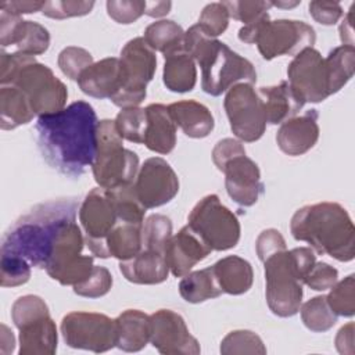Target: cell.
<instances>
[{
  "instance_id": "cell-25",
  "label": "cell",
  "mask_w": 355,
  "mask_h": 355,
  "mask_svg": "<svg viewBox=\"0 0 355 355\" xmlns=\"http://www.w3.org/2000/svg\"><path fill=\"white\" fill-rule=\"evenodd\" d=\"M168 111L183 133L191 139L207 137L215 126L214 115L196 100H182L168 105Z\"/></svg>"
},
{
  "instance_id": "cell-5",
  "label": "cell",
  "mask_w": 355,
  "mask_h": 355,
  "mask_svg": "<svg viewBox=\"0 0 355 355\" xmlns=\"http://www.w3.org/2000/svg\"><path fill=\"white\" fill-rule=\"evenodd\" d=\"M316 262L311 247L283 250L266 258V302L272 313L280 318L294 316L302 304V280Z\"/></svg>"
},
{
  "instance_id": "cell-49",
  "label": "cell",
  "mask_w": 355,
  "mask_h": 355,
  "mask_svg": "<svg viewBox=\"0 0 355 355\" xmlns=\"http://www.w3.org/2000/svg\"><path fill=\"white\" fill-rule=\"evenodd\" d=\"M258 258L263 262L270 255L286 250V240L277 229H265L255 241Z\"/></svg>"
},
{
  "instance_id": "cell-39",
  "label": "cell",
  "mask_w": 355,
  "mask_h": 355,
  "mask_svg": "<svg viewBox=\"0 0 355 355\" xmlns=\"http://www.w3.org/2000/svg\"><path fill=\"white\" fill-rule=\"evenodd\" d=\"M57 62L61 72L67 78L72 80H78L80 73L86 68H89L94 61H93V55L86 49H82L78 46H68L60 51Z\"/></svg>"
},
{
  "instance_id": "cell-41",
  "label": "cell",
  "mask_w": 355,
  "mask_h": 355,
  "mask_svg": "<svg viewBox=\"0 0 355 355\" xmlns=\"http://www.w3.org/2000/svg\"><path fill=\"white\" fill-rule=\"evenodd\" d=\"M49 46H50L49 31L43 25L35 21H26L24 35L18 42V44L15 46L17 51L35 57L47 51Z\"/></svg>"
},
{
  "instance_id": "cell-29",
  "label": "cell",
  "mask_w": 355,
  "mask_h": 355,
  "mask_svg": "<svg viewBox=\"0 0 355 355\" xmlns=\"http://www.w3.org/2000/svg\"><path fill=\"white\" fill-rule=\"evenodd\" d=\"M164 85L173 93L191 92L197 82V68L193 57L182 47L164 54Z\"/></svg>"
},
{
  "instance_id": "cell-51",
  "label": "cell",
  "mask_w": 355,
  "mask_h": 355,
  "mask_svg": "<svg viewBox=\"0 0 355 355\" xmlns=\"http://www.w3.org/2000/svg\"><path fill=\"white\" fill-rule=\"evenodd\" d=\"M240 154H245V148L241 144V141L232 139V137H226V139L219 140L215 144V147L212 150V161H214L215 166L219 171H222L223 165L229 159H232L233 157L240 155Z\"/></svg>"
},
{
  "instance_id": "cell-19",
  "label": "cell",
  "mask_w": 355,
  "mask_h": 355,
  "mask_svg": "<svg viewBox=\"0 0 355 355\" xmlns=\"http://www.w3.org/2000/svg\"><path fill=\"white\" fill-rule=\"evenodd\" d=\"M318 118V111L309 110L304 115L293 116L283 122L276 133L279 148L290 157H298L309 151L319 139Z\"/></svg>"
},
{
  "instance_id": "cell-20",
  "label": "cell",
  "mask_w": 355,
  "mask_h": 355,
  "mask_svg": "<svg viewBox=\"0 0 355 355\" xmlns=\"http://www.w3.org/2000/svg\"><path fill=\"white\" fill-rule=\"evenodd\" d=\"M19 330V355H53L58 333L50 312L29 318L15 326Z\"/></svg>"
},
{
  "instance_id": "cell-15",
  "label": "cell",
  "mask_w": 355,
  "mask_h": 355,
  "mask_svg": "<svg viewBox=\"0 0 355 355\" xmlns=\"http://www.w3.org/2000/svg\"><path fill=\"white\" fill-rule=\"evenodd\" d=\"M133 186L139 201L148 209L172 201L179 191V179L164 158L151 157L139 168Z\"/></svg>"
},
{
  "instance_id": "cell-4",
  "label": "cell",
  "mask_w": 355,
  "mask_h": 355,
  "mask_svg": "<svg viewBox=\"0 0 355 355\" xmlns=\"http://www.w3.org/2000/svg\"><path fill=\"white\" fill-rule=\"evenodd\" d=\"M183 49L201 68V87L211 96H220L236 83H255L251 61L234 53L227 44L208 36L197 24L184 32Z\"/></svg>"
},
{
  "instance_id": "cell-22",
  "label": "cell",
  "mask_w": 355,
  "mask_h": 355,
  "mask_svg": "<svg viewBox=\"0 0 355 355\" xmlns=\"http://www.w3.org/2000/svg\"><path fill=\"white\" fill-rule=\"evenodd\" d=\"M123 277L135 284H159L168 279L169 266L164 252L141 250L136 257L119 261Z\"/></svg>"
},
{
  "instance_id": "cell-7",
  "label": "cell",
  "mask_w": 355,
  "mask_h": 355,
  "mask_svg": "<svg viewBox=\"0 0 355 355\" xmlns=\"http://www.w3.org/2000/svg\"><path fill=\"white\" fill-rule=\"evenodd\" d=\"M98 187L118 189L132 184L139 172V157L123 147V139L112 119H101L97 125V151L92 165Z\"/></svg>"
},
{
  "instance_id": "cell-12",
  "label": "cell",
  "mask_w": 355,
  "mask_h": 355,
  "mask_svg": "<svg viewBox=\"0 0 355 355\" xmlns=\"http://www.w3.org/2000/svg\"><path fill=\"white\" fill-rule=\"evenodd\" d=\"M233 135L240 141L252 143L262 137L266 129V116L261 96L250 83L232 86L223 101Z\"/></svg>"
},
{
  "instance_id": "cell-11",
  "label": "cell",
  "mask_w": 355,
  "mask_h": 355,
  "mask_svg": "<svg viewBox=\"0 0 355 355\" xmlns=\"http://www.w3.org/2000/svg\"><path fill=\"white\" fill-rule=\"evenodd\" d=\"M61 334L67 345L96 354L116 347L115 319L98 312L75 311L61 320Z\"/></svg>"
},
{
  "instance_id": "cell-32",
  "label": "cell",
  "mask_w": 355,
  "mask_h": 355,
  "mask_svg": "<svg viewBox=\"0 0 355 355\" xmlns=\"http://www.w3.org/2000/svg\"><path fill=\"white\" fill-rule=\"evenodd\" d=\"M330 94L340 92L352 78L355 68V49L354 46L334 47L324 58Z\"/></svg>"
},
{
  "instance_id": "cell-30",
  "label": "cell",
  "mask_w": 355,
  "mask_h": 355,
  "mask_svg": "<svg viewBox=\"0 0 355 355\" xmlns=\"http://www.w3.org/2000/svg\"><path fill=\"white\" fill-rule=\"evenodd\" d=\"M35 116L26 94L14 85L0 89V128L11 130L29 123Z\"/></svg>"
},
{
  "instance_id": "cell-16",
  "label": "cell",
  "mask_w": 355,
  "mask_h": 355,
  "mask_svg": "<svg viewBox=\"0 0 355 355\" xmlns=\"http://www.w3.org/2000/svg\"><path fill=\"white\" fill-rule=\"evenodd\" d=\"M150 343L164 355H198L200 344L178 312L158 309L150 315Z\"/></svg>"
},
{
  "instance_id": "cell-53",
  "label": "cell",
  "mask_w": 355,
  "mask_h": 355,
  "mask_svg": "<svg viewBox=\"0 0 355 355\" xmlns=\"http://www.w3.org/2000/svg\"><path fill=\"white\" fill-rule=\"evenodd\" d=\"M336 348L340 354H354V323L349 322L343 326L336 336Z\"/></svg>"
},
{
  "instance_id": "cell-28",
  "label": "cell",
  "mask_w": 355,
  "mask_h": 355,
  "mask_svg": "<svg viewBox=\"0 0 355 355\" xmlns=\"http://www.w3.org/2000/svg\"><path fill=\"white\" fill-rule=\"evenodd\" d=\"M215 277L223 293L240 295L247 293L254 282V270L248 261L237 255H227L212 265Z\"/></svg>"
},
{
  "instance_id": "cell-35",
  "label": "cell",
  "mask_w": 355,
  "mask_h": 355,
  "mask_svg": "<svg viewBox=\"0 0 355 355\" xmlns=\"http://www.w3.org/2000/svg\"><path fill=\"white\" fill-rule=\"evenodd\" d=\"M172 236V222L162 214L150 215L141 226L143 250H153L158 252L165 251V245Z\"/></svg>"
},
{
  "instance_id": "cell-54",
  "label": "cell",
  "mask_w": 355,
  "mask_h": 355,
  "mask_svg": "<svg viewBox=\"0 0 355 355\" xmlns=\"http://www.w3.org/2000/svg\"><path fill=\"white\" fill-rule=\"evenodd\" d=\"M354 7L355 4H352L347 12V15L344 17L338 32H340V39L343 42V46H354Z\"/></svg>"
},
{
  "instance_id": "cell-26",
  "label": "cell",
  "mask_w": 355,
  "mask_h": 355,
  "mask_svg": "<svg viewBox=\"0 0 355 355\" xmlns=\"http://www.w3.org/2000/svg\"><path fill=\"white\" fill-rule=\"evenodd\" d=\"M116 347L125 352H137L150 341V315L139 309H126L115 318Z\"/></svg>"
},
{
  "instance_id": "cell-56",
  "label": "cell",
  "mask_w": 355,
  "mask_h": 355,
  "mask_svg": "<svg viewBox=\"0 0 355 355\" xmlns=\"http://www.w3.org/2000/svg\"><path fill=\"white\" fill-rule=\"evenodd\" d=\"M14 347H15V338L12 331L6 324H1V354L7 355L12 352Z\"/></svg>"
},
{
  "instance_id": "cell-24",
  "label": "cell",
  "mask_w": 355,
  "mask_h": 355,
  "mask_svg": "<svg viewBox=\"0 0 355 355\" xmlns=\"http://www.w3.org/2000/svg\"><path fill=\"white\" fill-rule=\"evenodd\" d=\"M147 128L143 144L158 154H169L176 146V123L168 107L164 104H148L146 107Z\"/></svg>"
},
{
  "instance_id": "cell-18",
  "label": "cell",
  "mask_w": 355,
  "mask_h": 355,
  "mask_svg": "<svg viewBox=\"0 0 355 355\" xmlns=\"http://www.w3.org/2000/svg\"><path fill=\"white\" fill-rule=\"evenodd\" d=\"M211 252L212 250L202 241V239L186 225L176 234L171 236L165 245L164 255L172 275L183 277Z\"/></svg>"
},
{
  "instance_id": "cell-23",
  "label": "cell",
  "mask_w": 355,
  "mask_h": 355,
  "mask_svg": "<svg viewBox=\"0 0 355 355\" xmlns=\"http://www.w3.org/2000/svg\"><path fill=\"white\" fill-rule=\"evenodd\" d=\"M258 94L263 104L266 123L270 125L283 123L295 116L305 104L287 80H282L279 85L273 86H262Z\"/></svg>"
},
{
  "instance_id": "cell-3",
  "label": "cell",
  "mask_w": 355,
  "mask_h": 355,
  "mask_svg": "<svg viewBox=\"0 0 355 355\" xmlns=\"http://www.w3.org/2000/svg\"><path fill=\"white\" fill-rule=\"evenodd\" d=\"M290 232L297 241H305L316 252L340 262H349L355 257V227L338 202L304 205L293 215Z\"/></svg>"
},
{
  "instance_id": "cell-13",
  "label": "cell",
  "mask_w": 355,
  "mask_h": 355,
  "mask_svg": "<svg viewBox=\"0 0 355 355\" xmlns=\"http://www.w3.org/2000/svg\"><path fill=\"white\" fill-rule=\"evenodd\" d=\"M287 76L288 85L304 103H320L331 96L324 58L313 47H306L294 55Z\"/></svg>"
},
{
  "instance_id": "cell-38",
  "label": "cell",
  "mask_w": 355,
  "mask_h": 355,
  "mask_svg": "<svg viewBox=\"0 0 355 355\" xmlns=\"http://www.w3.org/2000/svg\"><path fill=\"white\" fill-rule=\"evenodd\" d=\"M355 279L354 275H348L343 280H337L326 295L327 304L337 316L352 318L355 313Z\"/></svg>"
},
{
  "instance_id": "cell-10",
  "label": "cell",
  "mask_w": 355,
  "mask_h": 355,
  "mask_svg": "<svg viewBox=\"0 0 355 355\" xmlns=\"http://www.w3.org/2000/svg\"><path fill=\"white\" fill-rule=\"evenodd\" d=\"M11 85L26 94L35 115L54 114L65 108L67 86L47 65L37 62L33 55L25 54Z\"/></svg>"
},
{
  "instance_id": "cell-2",
  "label": "cell",
  "mask_w": 355,
  "mask_h": 355,
  "mask_svg": "<svg viewBox=\"0 0 355 355\" xmlns=\"http://www.w3.org/2000/svg\"><path fill=\"white\" fill-rule=\"evenodd\" d=\"M78 211L79 201L73 197L35 205L4 233L0 254H12L31 266L46 269L62 230L76 219Z\"/></svg>"
},
{
  "instance_id": "cell-43",
  "label": "cell",
  "mask_w": 355,
  "mask_h": 355,
  "mask_svg": "<svg viewBox=\"0 0 355 355\" xmlns=\"http://www.w3.org/2000/svg\"><path fill=\"white\" fill-rule=\"evenodd\" d=\"M229 11L223 1L207 4L198 18V26L211 37L222 35L229 25Z\"/></svg>"
},
{
  "instance_id": "cell-1",
  "label": "cell",
  "mask_w": 355,
  "mask_h": 355,
  "mask_svg": "<svg viewBox=\"0 0 355 355\" xmlns=\"http://www.w3.org/2000/svg\"><path fill=\"white\" fill-rule=\"evenodd\" d=\"M97 125L94 108L82 100L39 116L35 129L42 157L60 173L80 178L96 157Z\"/></svg>"
},
{
  "instance_id": "cell-40",
  "label": "cell",
  "mask_w": 355,
  "mask_h": 355,
  "mask_svg": "<svg viewBox=\"0 0 355 355\" xmlns=\"http://www.w3.org/2000/svg\"><path fill=\"white\" fill-rule=\"evenodd\" d=\"M0 283L3 287H17L31 279V265L21 257L0 254Z\"/></svg>"
},
{
  "instance_id": "cell-21",
  "label": "cell",
  "mask_w": 355,
  "mask_h": 355,
  "mask_svg": "<svg viewBox=\"0 0 355 355\" xmlns=\"http://www.w3.org/2000/svg\"><path fill=\"white\" fill-rule=\"evenodd\" d=\"M80 90L94 98H111L121 86L119 58L107 57L93 62L76 80Z\"/></svg>"
},
{
  "instance_id": "cell-37",
  "label": "cell",
  "mask_w": 355,
  "mask_h": 355,
  "mask_svg": "<svg viewBox=\"0 0 355 355\" xmlns=\"http://www.w3.org/2000/svg\"><path fill=\"white\" fill-rule=\"evenodd\" d=\"M220 354H266V347L261 337L251 330H233L220 341Z\"/></svg>"
},
{
  "instance_id": "cell-48",
  "label": "cell",
  "mask_w": 355,
  "mask_h": 355,
  "mask_svg": "<svg viewBox=\"0 0 355 355\" xmlns=\"http://www.w3.org/2000/svg\"><path fill=\"white\" fill-rule=\"evenodd\" d=\"M26 21L21 15L0 11V44L1 47L17 46L25 31Z\"/></svg>"
},
{
  "instance_id": "cell-47",
  "label": "cell",
  "mask_w": 355,
  "mask_h": 355,
  "mask_svg": "<svg viewBox=\"0 0 355 355\" xmlns=\"http://www.w3.org/2000/svg\"><path fill=\"white\" fill-rule=\"evenodd\" d=\"M229 17L237 21H241L244 25L252 22L263 12H268L272 6V1H223Z\"/></svg>"
},
{
  "instance_id": "cell-36",
  "label": "cell",
  "mask_w": 355,
  "mask_h": 355,
  "mask_svg": "<svg viewBox=\"0 0 355 355\" xmlns=\"http://www.w3.org/2000/svg\"><path fill=\"white\" fill-rule=\"evenodd\" d=\"M114 122L122 139H126L128 141L139 143V144L144 141V135L147 128L146 108H140V107L122 108L118 112Z\"/></svg>"
},
{
  "instance_id": "cell-8",
  "label": "cell",
  "mask_w": 355,
  "mask_h": 355,
  "mask_svg": "<svg viewBox=\"0 0 355 355\" xmlns=\"http://www.w3.org/2000/svg\"><path fill=\"white\" fill-rule=\"evenodd\" d=\"M155 69V51L144 37L129 40L119 55L121 86L110 100L119 108L139 107L147 96V83L154 78Z\"/></svg>"
},
{
  "instance_id": "cell-52",
  "label": "cell",
  "mask_w": 355,
  "mask_h": 355,
  "mask_svg": "<svg viewBox=\"0 0 355 355\" xmlns=\"http://www.w3.org/2000/svg\"><path fill=\"white\" fill-rule=\"evenodd\" d=\"M46 1H4L0 4V10L11 14H31L42 11Z\"/></svg>"
},
{
  "instance_id": "cell-57",
  "label": "cell",
  "mask_w": 355,
  "mask_h": 355,
  "mask_svg": "<svg viewBox=\"0 0 355 355\" xmlns=\"http://www.w3.org/2000/svg\"><path fill=\"white\" fill-rule=\"evenodd\" d=\"M301 1H272V6L280 7V8H291L298 6Z\"/></svg>"
},
{
  "instance_id": "cell-55",
  "label": "cell",
  "mask_w": 355,
  "mask_h": 355,
  "mask_svg": "<svg viewBox=\"0 0 355 355\" xmlns=\"http://www.w3.org/2000/svg\"><path fill=\"white\" fill-rule=\"evenodd\" d=\"M172 7L171 1H146V11L144 14L153 18L164 17L169 12Z\"/></svg>"
},
{
  "instance_id": "cell-6",
  "label": "cell",
  "mask_w": 355,
  "mask_h": 355,
  "mask_svg": "<svg viewBox=\"0 0 355 355\" xmlns=\"http://www.w3.org/2000/svg\"><path fill=\"white\" fill-rule=\"evenodd\" d=\"M237 36L243 43H255L265 60L297 55L304 49L313 47L316 40L315 29L306 22L295 19L270 21L269 12H263L252 22L243 25Z\"/></svg>"
},
{
  "instance_id": "cell-27",
  "label": "cell",
  "mask_w": 355,
  "mask_h": 355,
  "mask_svg": "<svg viewBox=\"0 0 355 355\" xmlns=\"http://www.w3.org/2000/svg\"><path fill=\"white\" fill-rule=\"evenodd\" d=\"M141 226L143 225L119 222L103 241L97 257H114L119 261H126L136 257L143 250Z\"/></svg>"
},
{
  "instance_id": "cell-17",
  "label": "cell",
  "mask_w": 355,
  "mask_h": 355,
  "mask_svg": "<svg viewBox=\"0 0 355 355\" xmlns=\"http://www.w3.org/2000/svg\"><path fill=\"white\" fill-rule=\"evenodd\" d=\"M220 172L225 173V187L229 197L241 207L254 205L263 193L261 171L257 162L245 154L229 159Z\"/></svg>"
},
{
  "instance_id": "cell-46",
  "label": "cell",
  "mask_w": 355,
  "mask_h": 355,
  "mask_svg": "<svg viewBox=\"0 0 355 355\" xmlns=\"http://www.w3.org/2000/svg\"><path fill=\"white\" fill-rule=\"evenodd\" d=\"M338 280V270L326 263V262H315L311 270L304 277L302 283L315 291L330 290L336 282Z\"/></svg>"
},
{
  "instance_id": "cell-31",
  "label": "cell",
  "mask_w": 355,
  "mask_h": 355,
  "mask_svg": "<svg viewBox=\"0 0 355 355\" xmlns=\"http://www.w3.org/2000/svg\"><path fill=\"white\" fill-rule=\"evenodd\" d=\"M222 293L212 266L189 272L179 282V294L190 304H200L207 300L218 298Z\"/></svg>"
},
{
  "instance_id": "cell-42",
  "label": "cell",
  "mask_w": 355,
  "mask_h": 355,
  "mask_svg": "<svg viewBox=\"0 0 355 355\" xmlns=\"http://www.w3.org/2000/svg\"><path fill=\"white\" fill-rule=\"evenodd\" d=\"M112 287L111 272L104 268L94 265L90 275L76 286H73V293L80 297L87 298H100L105 295Z\"/></svg>"
},
{
  "instance_id": "cell-33",
  "label": "cell",
  "mask_w": 355,
  "mask_h": 355,
  "mask_svg": "<svg viewBox=\"0 0 355 355\" xmlns=\"http://www.w3.org/2000/svg\"><path fill=\"white\" fill-rule=\"evenodd\" d=\"M143 37L154 51L166 54L183 47L184 31L172 19H159L146 28Z\"/></svg>"
},
{
  "instance_id": "cell-50",
  "label": "cell",
  "mask_w": 355,
  "mask_h": 355,
  "mask_svg": "<svg viewBox=\"0 0 355 355\" xmlns=\"http://www.w3.org/2000/svg\"><path fill=\"white\" fill-rule=\"evenodd\" d=\"M309 14L312 18L326 26L334 25L340 21L343 17L344 11L340 3L337 1H320V0H313L308 6Z\"/></svg>"
},
{
  "instance_id": "cell-45",
  "label": "cell",
  "mask_w": 355,
  "mask_h": 355,
  "mask_svg": "<svg viewBox=\"0 0 355 355\" xmlns=\"http://www.w3.org/2000/svg\"><path fill=\"white\" fill-rule=\"evenodd\" d=\"M107 14L118 24L128 25L137 21L146 11L143 0H108L105 3Z\"/></svg>"
},
{
  "instance_id": "cell-34",
  "label": "cell",
  "mask_w": 355,
  "mask_h": 355,
  "mask_svg": "<svg viewBox=\"0 0 355 355\" xmlns=\"http://www.w3.org/2000/svg\"><path fill=\"white\" fill-rule=\"evenodd\" d=\"M300 313L305 327L315 333L327 331L337 322V315L329 306L326 295H316L301 304Z\"/></svg>"
},
{
  "instance_id": "cell-14",
  "label": "cell",
  "mask_w": 355,
  "mask_h": 355,
  "mask_svg": "<svg viewBox=\"0 0 355 355\" xmlns=\"http://www.w3.org/2000/svg\"><path fill=\"white\" fill-rule=\"evenodd\" d=\"M78 214L85 230V243L90 252L97 257L105 237L121 222L110 190L103 187L90 190L79 205Z\"/></svg>"
},
{
  "instance_id": "cell-44",
  "label": "cell",
  "mask_w": 355,
  "mask_h": 355,
  "mask_svg": "<svg viewBox=\"0 0 355 355\" xmlns=\"http://www.w3.org/2000/svg\"><path fill=\"white\" fill-rule=\"evenodd\" d=\"M94 7V1L82 0H49L42 10L43 15L54 19H65L71 17H82L89 14Z\"/></svg>"
},
{
  "instance_id": "cell-9",
  "label": "cell",
  "mask_w": 355,
  "mask_h": 355,
  "mask_svg": "<svg viewBox=\"0 0 355 355\" xmlns=\"http://www.w3.org/2000/svg\"><path fill=\"white\" fill-rule=\"evenodd\" d=\"M187 225L212 251L234 248L240 240V222L216 194L202 197L190 211Z\"/></svg>"
}]
</instances>
